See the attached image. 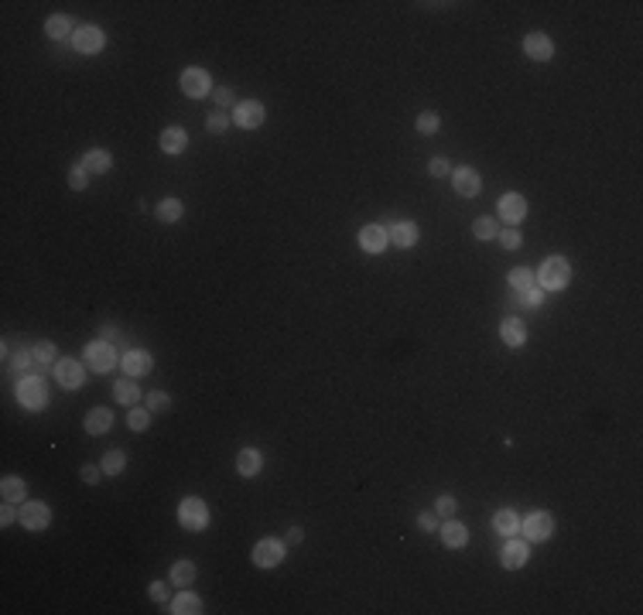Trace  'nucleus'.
Returning a JSON list of instances; mask_svg holds the SVG:
<instances>
[{"label":"nucleus","mask_w":643,"mask_h":615,"mask_svg":"<svg viewBox=\"0 0 643 615\" xmlns=\"http://www.w3.org/2000/svg\"><path fill=\"white\" fill-rule=\"evenodd\" d=\"M500 338L507 342V345H523L527 342V325H523L521 318H503V325H500Z\"/></svg>","instance_id":"obj_21"},{"label":"nucleus","mask_w":643,"mask_h":615,"mask_svg":"<svg viewBox=\"0 0 643 615\" xmlns=\"http://www.w3.org/2000/svg\"><path fill=\"white\" fill-rule=\"evenodd\" d=\"M103 479V465H82V482L86 486H96Z\"/></svg>","instance_id":"obj_44"},{"label":"nucleus","mask_w":643,"mask_h":615,"mask_svg":"<svg viewBox=\"0 0 643 615\" xmlns=\"http://www.w3.org/2000/svg\"><path fill=\"white\" fill-rule=\"evenodd\" d=\"M301 536H305L301 527H291V530H287V543H301Z\"/></svg>","instance_id":"obj_51"},{"label":"nucleus","mask_w":643,"mask_h":615,"mask_svg":"<svg viewBox=\"0 0 643 615\" xmlns=\"http://www.w3.org/2000/svg\"><path fill=\"white\" fill-rule=\"evenodd\" d=\"M55 379H58V386H65V390H79L82 379H86V369H82V363H76V359H58V363H55Z\"/></svg>","instance_id":"obj_11"},{"label":"nucleus","mask_w":643,"mask_h":615,"mask_svg":"<svg viewBox=\"0 0 643 615\" xmlns=\"http://www.w3.org/2000/svg\"><path fill=\"white\" fill-rule=\"evenodd\" d=\"M0 495H3V502H21L28 495V486L21 479H3L0 482Z\"/></svg>","instance_id":"obj_29"},{"label":"nucleus","mask_w":643,"mask_h":615,"mask_svg":"<svg viewBox=\"0 0 643 615\" xmlns=\"http://www.w3.org/2000/svg\"><path fill=\"white\" fill-rule=\"evenodd\" d=\"M496 233H500V226H496V219H489V215H479V219L473 222V236H476V240H496Z\"/></svg>","instance_id":"obj_31"},{"label":"nucleus","mask_w":643,"mask_h":615,"mask_svg":"<svg viewBox=\"0 0 643 615\" xmlns=\"http://www.w3.org/2000/svg\"><path fill=\"white\" fill-rule=\"evenodd\" d=\"M100 465H103V475H120L123 468H127V454L123 451H106Z\"/></svg>","instance_id":"obj_30"},{"label":"nucleus","mask_w":643,"mask_h":615,"mask_svg":"<svg viewBox=\"0 0 643 615\" xmlns=\"http://www.w3.org/2000/svg\"><path fill=\"white\" fill-rule=\"evenodd\" d=\"M387 243H390V236H387V229H383V226L370 222V226H363L360 229V246L366 249V253H383Z\"/></svg>","instance_id":"obj_15"},{"label":"nucleus","mask_w":643,"mask_h":615,"mask_svg":"<svg viewBox=\"0 0 643 615\" xmlns=\"http://www.w3.org/2000/svg\"><path fill=\"white\" fill-rule=\"evenodd\" d=\"M521 304H523V308H541V304H544V290L534 284L530 290H523V294H521Z\"/></svg>","instance_id":"obj_40"},{"label":"nucleus","mask_w":643,"mask_h":615,"mask_svg":"<svg viewBox=\"0 0 643 615\" xmlns=\"http://www.w3.org/2000/svg\"><path fill=\"white\" fill-rule=\"evenodd\" d=\"M161 147H164V154H182V151L189 147V133H185L182 126H168V130L161 133Z\"/></svg>","instance_id":"obj_22"},{"label":"nucleus","mask_w":643,"mask_h":615,"mask_svg":"<svg viewBox=\"0 0 643 615\" xmlns=\"http://www.w3.org/2000/svg\"><path fill=\"white\" fill-rule=\"evenodd\" d=\"M510 287H514L517 294L530 290V287H534V270H527V267H517V270H510Z\"/></svg>","instance_id":"obj_34"},{"label":"nucleus","mask_w":643,"mask_h":615,"mask_svg":"<svg viewBox=\"0 0 643 615\" xmlns=\"http://www.w3.org/2000/svg\"><path fill=\"white\" fill-rule=\"evenodd\" d=\"M264 117H267V110H264L260 99H246V103L233 106V123H240L243 130H257L264 123Z\"/></svg>","instance_id":"obj_8"},{"label":"nucleus","mask_w":643,"mask_h":615,"mask_svg":"<svg viewBox=\"0 0 643 615\" xmlns=\"http://www.w3.org/2000/svg\"><path fill=\"white\" fill-rule=\"evenodd\" d=\"M21 527H28V530H48L51 527V509L45 506V502H24L21 506Z\"/></svg>","instance_id":"obj_10"},{"label":"nucleus","mask_w":643,"mask_h":615,"mask_svg":"<svg viewBox=\"0 0 643 615\" xmlns=\"http://www.w3.org/2000/svg\"><path fill=\"white\" fill-rule=\"evenodd\" d=\"M127 424H130V431H148V424H151V410L148 407H130Z\"/></svg>","instance_id":"obj_36"},{"label":"nucleus","mask_w":643,"mask_h":615,"mask_svg":"<svg viewBox=\"0 0 643 615\" xmlns=\"http://www.w3.org/2000/svg\"><path fill=\"white\" fill-rule=\"evenodd\" d=\"M230 123H233V120H230L226 113H212V117L205 120V126H209V133H223V130H226Z\"/></svg>","instance_id":"obj_43"},{"label":"nucleus","mask_w":643,"mask_h":615,"mask_svg":"<svg viewBox=\"0 0 643 615\" xmlns=\"http://www.w3.org/2000/svg\"><path fill=\"white\" fill-rule=\"evenodd\" d=\"M212 96H216V103H219V106H233V92H230L226 85H219V89H212Z\"/></svg>","instance_id":"obj_48"},{"label":"nucleus","mask_w":643,"mask_h":615,"mask_svg":"<svg viewBox=\"0 0 643 615\" xmlns=\"http://www.w3.org/2000/svg\"><path fill=\"white\" fill-rule=\"evenodd\" d=\"M86 363H89L93 372H110L117 366V352H113L110 342H89L86 345Z\"/></svg>","instance_id":"obj_6"},{"label":"nucleus","mask_w":643,"mask_h":615,"mask_svg":"<svg viewBox=\"0 0 643 615\" xmlns=\"http://www.w3.org/2000/svg\"><path fill=\"white\" fill-rule=\"evenodd\" d=\"M521 533L527 536V540H548V536L555 533V520H551V513H544V509L530 513L527 520H521Z\"/></svg>","instance_id":"obj_7"},{"label":"nucleus","mask_w":643,"mask_h":615,"mask_svg":"<svg viewBox=\"0 0 643 615\" xmlns=\"http://www.w3.org/2000/svg\"><path fill=\"white\" fill-rule=\"evenodd\" d=\"M171 581L182 584V588H189V584L196 581V564H192V561H178V564L171 568Z\"/></svg>","instance_id":"obj_32"},{"label":"nucleus","mask_w":643,"mask_h":615,"mask_svg":"<svg viewBox=\"0 0 643 615\" xmlns=\"http://www.w3.org/2000/svg\"><path fill=\"white\" fill-rule=\"evenodd\" d=\"M158 219L161 222H178V219H182V202H178V199H164V202H158Z\"/></svg>","instance_id":"obj_35"},{"label":"nucleus","mask_w":643,"mask_h":615,"mask_svg":"<svg viewBox=\"0 0 643 615\" xmlns=\"http://www.w3.org/2000/svg\"><path fill=\"white\" fill-rule=\"evenodd\" d=\"M387 236H390V243H397L401 249L404 246H414L418 243V226H414L411 219H404V222H390Z\"/></svg>","instance_id":"obj_18"},{"label":"nucleus","mask_w":643,"mask_h":615,"mask_svg":"<svg viewBox=\"0 0 643 615\" xmlns=\"http://www.w3.org/2000/svg\"><path fill=\"white\" fill-rule=\"evenodd\" d=\"M438 123L442 120H438V113H435V110H424V113L418 117V133H435V130H438Z\"/></svg>","instance_id":"obj_38"},{"label":"nucleus","mask_w":643,"mask_h":615,"mask_svg":"<svg viewBox=\"0 0 643 615\" xmlns=\"http://www.w3.org/2000/svg\"><path fill=\"white\" fill-rule=\"evenodd\" d=\"M113 397H117V404H123V407H134V404L141 400V390H137L134 376H123L120 383L113 386Z\"/></svg>","instance_id":"obj_25"},{"label":"nucleus","mask_w":643,"mask_h":615,"mask_svg":"<svg viewBox=\"0 0 643 615\" xmlns=\"http://www.w3.org/2000/svg\"><path fill=\"white\" fill-rule=\"evenodd\" d=\"M435 509H438V516L452 520V516H455V509H459V502H455V495H448V492H445V495H438V506H435Z\"/></svg>","instance_id":"obj_41"},{"label":"nucleus","mask_w":643,"mask_h":615,"mask_svg":"<svg viewBox=\"0 0 643 615\" xmlns=\"http://www.w3.org/2000/svg\"><path fill=\"white\" fill-rule=\"evenodd\" d=\"M14 520H17V513H14V506H10V502H3V509H0V523H3V527H10Z\"/></svg>","instance_id":"obj_49"},{"label":"nucleus","mask_w":643,"mask_h":615,"mask_svg":"<svg viewBox=\"0 0 643 615\" xmlns=\"http://www.w3.org/2000/svg\"><path fill=\"white\" fill-rule=\"evenodd\" d=\"M178 523H182L185 530H205V523H209V509H205V502H202L199 495L182 499V506H178Z\"/></svg>","instance_id":"obj_2"},{"label":"nucleus","mask_w":643,"mask_h":615,"mask_svg":"<svg viewBox=\"0 0 643 615\" xmlns=\"http://www.w3.org/2000/svg\"><path fill=\"white\" fill-rule=\"evenodd\" d=\"M86 185H89V171H86L82 164H79V167H72V171H69V188H76V192H82Z\"/></svg>","instance_id":"obj_42"},{"label":"nucleus","mask_w":643,"mask_h":615,"mask_svg":"<svg viewBox=\"0 0 643 615\" xmlns=\"http://www.w3.org/2000/svg\"><path fill=\"white\" fill-rule=\"evenodd\" d=\"M82 167H86V171H93V174H106V171L113 167V158H110V151H103V147H93V151H86Z\"/></svg>","instance_id":"obj_20"},{"label":"nucleus","mask_w":643,"mask_h":615,"mask_svg":"<svg viewBox=\"0 0 643 615\" xmlns=\"http://www.w3.org/2000/svg\"><path fill=\"white\" fill-rule=\"evenodd\" d=\"M178 85H182V92H185V96L202 99V96L212 89V79H209V72H205V69H185V72H182V79H178Z\"/></svg>","instance_id":"obj_9"},{"label":"nucleus","mask_w":643,"mask_h":615,"mask_svg":"<svg viewBox=\"0 0 643 615\" xmlns=\"http://www.w3.org/2000/svg\"><path fill=\"white\" fill-rule=\"evenodd\" d=\"M171 612L175 615H199L202 612V598L192 595V591H182L175 602H171Z\"/></svg>","instance_id":"obj_27"},{"label":"nucleus","mask_w":643,"mask_h":615,"mask_svg":"<svg viewBox=\"0 0 643 615\" xmlns=\"http://www.w3.org/2000/svg\"><path fill=\"white\" fill-rule=\"evenodd\" d=\"M45 35H48V38H55V41L69 38V35H72V21H69L65 14H55V17H48V21H45Z\"/></svg>","instance_id":"obj_28"},{"label":"nucleus","mask_w":643,"mask_h":615,"mask_svg":"<svg viewBox=\"0 0 643 615\" xmlns=\"http://www.w3.org/2000/svg\"><path fill=\"white\" fill-rule=\"evenodd\" d=\"M418 527H421V530H435V527H438V520H435L431 513H421V516H418Z\"/></svg>","instance_id":"obj_50"},{"label":"nucleus","mask_w":643,"mask_h":615,"mask_svg":"<svg viewBox=\"0 0 643 615\" xmlns=\"http://www.w3.org/2000/svg\"><path fill=\"white\" fill-rule=\"evenodd\" d=\"M523 215H527V202H523V195L507 192V195L500 199V219H503V222H510V226H517V222H523Z\"/></svg>","instance_id":"obj_14"},{"label":"nucleus","mask_w":643,"mask_h":615,"mask_svg":"<svg viewBox=\"0 0 643 615\" xmlns=\"http://www.w3.org/2000/svg\"><path fill=\"white\" fill-rule=\"evenodd\" d=\"M452 188L459 192V199H476L482 188V178L476 167L462 164V167H452Z\"/></svg>","instance_id":"obj_4"},{"label":"nucleus","mask_w":643,"mask_h":615,"mask_svg":"<svg viewBox=\"0 0 643 615\" xmlns=\"http://www.w3.org/2000/svg\"><path fill=\"white\" fill-rule=\"evenodd\" d=\"M496 236H500V243L507 246V249H517V246L523 243V240H521V233H517V229H500Z\"/></svg>","instance_id":"obj_45"},{"label":"nucleus","mask_w":643,"mask_h":615,"mask_svg":"<svg viewBox=\"0 0 643 615\" xmlns=\"http://www.w3.org/2000/svg\"><path fill=\"white\" fill-rule=\"evenodd\" d=\"M148 410H151V413H164V410H171V397H168L164 390H151V393H148Z\"/></svg>","instance_id":"obj_37"},{"label":"nucleus","mask_w":643,"mask_h":615,"mask_svg":"<svg viewBox=\"0 0 643 615\" xmlns=\"http://www.w3.org/2000/svg\"><path fill=\"white\" fill-rule=\"evenodd\" d=\"M493 527H496V533H503V536H517L521 533V516L514 509H500L493 516Z\"/></svg>","instance_id":"obj_26"},{"label":"nucleus","mask_w":643,"mask_h":615,"mask_svg":"<svg viewBox=\"0 0 643 615\" xmlns=\"http://www.w3.org/2000/svg\"><path fill=\"white\" fill-rule=\"evenodd\" d=\"M17 400H21V407L41 410L48 404V390H45V383H41L38 376H24V379L17 383Z\"/></svg>","instance_id":"obj_3"},{"label":"nucleus","mask_w":643,"mask_h":615,"mask_svg":"<svg viewBox=\"0 0 643 615\" xmlns=\"http://www.w3.org/2000/svg\"><path fill=\"white\" fill-rule=\"evenodd\" d=\"M31 352H35V366H48V363H58V349H55L51 342H38V345H31Z\"/></svg>","instance_id":"obj_33"},{"label":"nucleus","mask_w":643,"mask_h":615,"mask_svg":"<svg viewBox=\"0 0 643 615\" xmlns=\"http://www.w3.org/2000/svg\"><path fill=\"white\" fill-rule=\"evenodd\" d=\"M442 540H445V547H452V550H462L466 543H469V530L459 523V520H448L442 527Z\"/></svg>","instance_id":"obj_23"},{"label":"nucleus","mask_w":643,"mask_h":615,"mask_svg":"<svg viewBox=\"0 0 643 615\" xmlns=\"http://www.w3.org/2000/svg\"><path fill=\"white\" fill-rule=\"evenodd\" d=\"M527 543L523 540H517V536H507V543H503V554H500V564L507 568V571H514V568H523V561H527Z\"/></svg>","instance_id":"obj_16"},{"label":"nucleus","mask_w":643,"mask_h":615,"mask_svg":"<svg viewBox=\"0 0 643 615\" xmlns=\"http://www.w3.org/2000/svg\"><path fill=\"white\" fill-rule=\"evenodd\" d=\"M110 424H113V413L106 407H93L86 413V431L89 434H103V431H110Z\"/></svg>","instance_id":"obj_24"},{"label":"nucleus","mask_w":643,"mask_h":615,"mask_svg":"<svg viewBox=\"0 0 643 615\" xmlns=\"http://www.w3.org/2000/svg\"><path fill=\"white\" fill-rule=\"evenodd\" d=\"M72 41H76V51H82V55H96V51H103V44H106V35H103L100 28L86 24V28H79V31L72 35Z\"/></svg>","instance_id":"obj_13"},{"label":"nucleus","mask_w":643,"mask_h":615,"mask_svg":"<svg viewBox=\"0 0 643 615\" xmlns=\"http://www.w3.org/2000/svg\"><path fill=\"white\" fill-rule=\"evenodd\" d=\"M568 281H571V263L562 260V256L544 260V263H541V270L534 274V284L541 287V290H564Z\"/></svg>","instance_id":"obj_1"},{"label":"nucleus","mask_w":643,"mask_h":615,"mask_svg":"<svg viewBox=\"0 0 643 615\" xmlns=\"http://www.w3.org/2000/svg\"><path fill=\"white\" fill-rule=\"evenodd\" d=\"M428 171H431V178H442V174H448V171H452V164L445 161V158H431Z\"/></svg>","instance_id":"obj_46"},{"label":"nucleus","mask_w":643,"mask_h":615,"mask_svg":"<svg viewBox=\"0 0 643 615\" xmlns=\"http://www.w3.org/2000/svg\"><path fill=\"white\" fill-rule=\"evenodd\" d=\"M120 366L127 376H144V372H151L154 359H151V352H144V349H130V352L123 356Z\"/></svg>","instance_id":"obj_17"},{"label":"nucleus","mask_w":643,"mask_h":615,"mask_svg":"<svg viewBox=\"0 0 643 615\" xmlns=\"http://www.w3.org/2000/svg\"><path fill=\"white\" fill-rule=\"evenodd\" d=\"M148 595H151V602H168V584L154 581V584L148 588Z\"/></svg>","instance_id":"obj_47"},{"label":"nucleus","mask_w":643,"mask_h":615,"mask_svg":"<svg viewBox=\"0 0 643 615\" xmlns=\"http://www.w3.org/2000/svg\"><path fill=\"white\" fill-rule=\"evenodd\" d=\"M523 51H527L534 62H551V55H555V41L548 38L544 31H530V35L523 38Z\"/></svg>","instance_id":"obj_12"},{"label":"nucleus","mask_w":643,"mask_h":615,"mask_svg":"<svg viewBox=\"0 0 643 615\" xmlns=\"http://www.w3.org/2000/svg\"><path fill=\"white\" fill-rule=\"evenodd\" d=\"M10 366L21 369V372H28V369L35 366V352H31V349H21V352H14V356H10Z\"/></svg>","instance_id":"obj_39"},{"label":"nucleus","mask_w":643,"mask_h":615,"mask_svg":"<svg viewBox=\"0 0 643 615\" xmlns=\"http://www.w3.org/2000/svg\"><path fill=\"white\" fill-rule=\"evenodd\" d=\"M260 465H264V454L257 448H243L240 454H237V472H240L243 479H253V475L260 472Z\"/></svg>","instance_id":"obj_19"},{"label":"nucleus","mask_w":643,"mask_h":615,"mask_svg":"<svg viewBox=\"0 0 643 615\" xmlns=\"http://www.w3.org/2000/svg\"><path fill=\"white\" fill-rule=\"evenodd\" d=\"M250 557H253L257 568H278L284 561V543L274 540V536H264V540H257V547H253Z\"/></svg>","instance_id":"obj_5"}]
</instances>
